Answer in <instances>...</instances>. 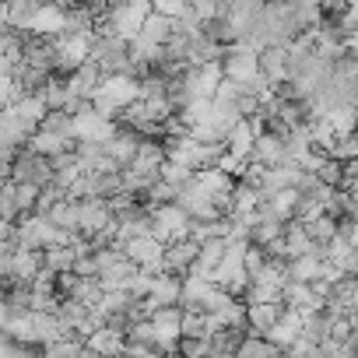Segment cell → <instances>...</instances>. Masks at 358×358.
<instances>
[{
	"mask_svg": "<svg viewBox=\"0 0 358 358\" xmlns=\"http://www.w3.org/2000/svg\"><path fill=\"white\" fill-rule=\"evenodd\" d=\"M74 144H78V137L50 134V130H36L32 141H29V148L39 151V155H46V158H57V155H64V151H74Z\"/></svg>",
	"mask_w": 358,
	"mask_h": 358,
	"instance_id": "cell-22",
	"label": "cell"
},
{
	"mask_svg": "<svg viewBox=\"0 0 358 358\" xmlns=\"http://www.w3.org/2000/svg\"><path fill=\"white\" fill-rule=\"evenodd\" d=\"M32 32L36 36H60L64 32V8L57 4H43L36 22H32Z\"/></svg>",
	"mask_w": 358,
	"mask_h": 358,
	"instance_id": "cell-26",
	"label": "cell"
},
{
	"mask_svg": "<svg viewBox=\"0 0 358 358\" xmlns=\"http://www.w3.org/2000/svg\"><path fill=\"white\" fill-rule=\"evenodd\" d=\"M355 358H358V355H355Z\"/></svg>",
	"mask_w": 358,
	"mask_h": 358,
	"instance_id": "cell-50",
	"label": "cell"
},
{
	"mask_svg": "<svg viewBox=\"0 0 358 358\" xmlns=\"http://www.w3.org/2000/svg\"><path fill=\"white\" fill-rule=\"evenodd\" d=\"M330 158L337 162H358V134H348V137H337L334 148L327 151Z\"/></svg>",
	"mask_w": 358,
	"mask_h": 358,
	"instance_id": "cell-39",
	"label": "cell"
},
{
	"mask_svg": "<svg viewBox=\"0 0 358 358\" xmlns=\"http://www.w3.org/2000/svg\"><path fill=\"white\" fill-rule=\"evenodd\" d=\"M281 313H285V306L281 302H257V306H246V327H250V334H267L278 320H281Z\"/></svg>",
	"mask_w": 358,
	"mask_h": 358,
	"instance_id": "cell-18",
	"label": "cell"
},
{
	"mask_svg": "<svg viewBox=\"0 0 358 358\" xmlns=\"http://www.w3.org/2000/svg\"><path fill=\"white\" fill-rule=\"evenodd\" d=\"M137 148H141V137H137V134H130V130H120V127H116V134H113V137L102 144V151H106V155H109V158H113L120 169H127V165L134 162Z\"/></svg>",
	"mask_w": 358,
	"mask_h": 358,
	"instance_id": "cell-14",
	"label": "cell"
},
{
	"mask_svg": "<svg viewBox=\"0 0 358 358\" xmlns=\"http://www.w3.org/2000/svg\"><path fill=\"white\" fill-rule=\"evenodd\" d=\"M306 236H309V243H313V250L327 257V246H330V239L337 236V222H334L330 215H320V218H313V222H306Z\"/></svg>",
	"mask_w": 358,
	"mask_h": 358,
	"instance_id": "cell-25",
	"label": "cell"
},
{
	"mask_svg": "<svg viewBox=\"0 0 358 358\" xmlns=\"http://www.w3.org/2000/svg\"><path fill=\"white\" fill-rule=\"evenodd\" d=\"M264 337H267L274 348H281V351H285V348H292V344L302 337V313H299V309H285V313H281V320H278Z\"/></svg>",
	"mask_w": 358,
	"mask_h": 358,
	"instance_id": "cell-13",
	"label": "cell"
},
{
	"mask_svg": "<svg viewBox=\"0 0 358 358\" xmlns=\"http://www.w3.org/2000/svg\"><path fill=\"white\" fill-rule=\"evenodd\" d=\"M260 74L278 88L288 78V46H264L260 50Z\"/></svg>",
	"mask_w": 358,
	"mask_h": 358,
	"instance_id": "cell-17",
	"label": "cell"
},
{
	"mask_svg": "<svg viewBox=\"0 0 358 358\" xmlns=\"http://www.w3.org/2000/svg\"><path fill=\"white\" fill-rule=\"evenodd\" d=\"M39 8H43L39 0H4V4H0V11H4V18H8V25L18 29V32H32V22H36Z\"/></svg>",
	"mask_w": 358,
	"mask_h": 358,
	"instance_id": "cell-16",
	"label": "cell"
},
{
	"mask_svg": "<svg viewBox=\"0 0 358 358\" xmlns=\"http://www.w3.org/2000/svg\"><path fill=\"white\" fill-rule=\"evenodd\" d=\"M250 162H253V165H264V169H274V165H285V162H288V151H285V141L264 130V134L257 137V144H253V151H250Z\"/></svg>",
	"mask_w": 358,
	"mask_h": 358,
	"instance_id": "cell-12",
	"label": "cell"
},
{
	"mask_svg": "<svg viewBox=\"0 0 358 358\" xmlns=\"http://www.w3.org/2000/svg\"><path fill=\"white\" fill-rule=\"evenodd\" d=\"M39 4H57V8H64V0H39Z\"/></svg>",
	"mask_w": 358,
	"mask_h": 358,
	"instance_id": "cell-46",
	"label": "cell"
},
{
	"mask_svg": "<svg viewBox=\"0 0 358 358\" xmlns=\"http://www.w3.org/2000/svg\"><path fill=\"white\" fill-rule=\"evenodd\" d=\"M169 36H172V18L151 11V15L144 18V25H141V39H148V43H155V46H165Z\"/></svg>",
	"mask_w": 358,
	"mask_h": 358,
	"instance_id": "cell-28",
	"label": "cell"
},
{
	"mask_svg": "<svg viewBox=\"0 0 358 358\" xmlns=\"http://www.w3.org/2000/svg\"><path fill=\"white\" fill-rule=\"evenodd\" d=\"M194 169L190 165H179V162H165L162 165V183H169V187H176L179 194H183L187 187H194Z\"/></svg>",
	"mask_w": 358,
	"mask_h": 358,
	"instance_id": "cell-33",
	"label": "cell"
},
{
	"mask_svg": "<svg viewBox=\"0 0 358 358\" xmlns=\"http://www.w3.org/2000/svg\"><path fill=\"white\" fill-rule=\"evenodd\" d=\"M218 169H222L225 176H232V179H243V176H246V169H250V158L225 151V155H222V162H218Z\"/></svg>",
	"mask_w": 358,
	"mask_h": 358,
	"instance_id": "cell-41",
	"label": "cell"
},
{
	"mask_svg": "<svg viewBox=\"0 0 358 358\" xmlns=\"http://www.w3.org/2000/svg\"><path fill=\"white\" fill-rule=\"evenodd\" d=\"M218 64H222V74L225 78H232V81H253L260 74V50L257 46H246V43H236V46H225V57Z\"/></svg>",
	"mask_w": 358,
	"mask_h": 358,
	"instance_id": "cell-4",
	"label": "cell"
},
{
	"mask_svg": "<svg viewBox=\"0 0 358 358\" xmlns=\"http://www.w3.org/2000/svg\"><path fill=\"white\" fill-rule=\"evenodd\" d=\"M187 8L204 22V18H211V15H218V0H187Z\"/></svg>",
	"mask_w": 358,
	"mask_h": 358,
	"instance_id": "cell-44",
	"label": "cell"
},
{
	"mask_svg": "<svg viewBox=\"0 0 358 358\" xmlns=\"http://www.w3.org/2000/svg\"><path fill=\"white\" fill-rule=\"evenodd\" d=\"M53 179H57V172H53V162L46 155L32 151L29 144L18 148V155L11 162V183H32L43 190V187H53Z\"/></svg>",
	"mask_w": 358,
	"mask_h": 358,
	"instance_id": "cell-2",
	"label": "cell"
},
{
	"mask_svg": "<svg viewBox=\"0 0 358 358\" xmlns=\"http://www.w3.org/2000/svg\"><path fill=\"white\" fill-rule=\"evenodd\" d=\"M151 327L162 341V348L169 355H176V344L183 337V306H165V309H155L151 313Z\"/></svg>",
	"mask_w": 358,
	"mask_h": 358,
	"instance_id": "cell-8",
	"label": "cell"
},
{
	"mask_svg": "<svg viewBox=\"0 0 358 358\" xmlns=\"http://www.w3.org/2000/svg\"><path fill=\"white\" fill-rule=\"evenodd\" d=\"M148 236H155L158 243H176V239H187L190 236V215L179 208V204H158L151 208V229Z\"/></svg>",
	"mask_w": 358,
	"mask_h": 358,
	"instance_id": "cell-3",
	"label": "cell"
},
{
	"mask_svg": "<svg viewBox=\"0 0 358 358\" xmlns=\"http://www.w3.org/2000/svg\"><path fill=\"white\" fill-rule=\"evenodd\" d=\"M46 218H50L57 229H67V232H74V236H78V201L64 197L60 204H53V208L46 211Z\"/></svg>",
	"mask_w": 358,
	"mask_h": 358,
	"instance_id": "cell-30",
	"label": "cell"
},
{
	"mask_svg": "<svg viewBox=\"0 0 358 358\" xmlns=\"http://www.w3.org/2000/svg\"><path fill=\"white\" fill-rule=\"evenodd\" d=\"M197 257H201V243H197V239H190V236H187V239H176V243L165 246L162 271H165V274H176V278H187V274L194 271Z\"/></svg>",
	"mask_w": 358,
	"mask_h": 358,
	"instance_id": "cell-5",
	"label": "cell"
},
{
	"mask_svg": "<svg viewBox=\"0 0 358 358\" xmlns=\"http://www.w3.org/2000/svg\"><path fill=\"white\" fill-rule=\"evenodd\" d=\"M113 225V211H109V201L102 197H88V201H78V236L92 239L99 236L102 229Z\"/></svg>",
	"mask_w": 358,
	"mask_h": 358,
	"instance_id": "cell-6",
	"label": "cell"
},
{
	"mask_svg": "<svg viewBox=\"0 0 358 358\" xmlns=\"http://www.w3.org/2000/svg\"><path fill=\"white\" fill-rule=\"evenodd\" d=\"M11 109H15V113H18V116H22L25 123H32L36 130H39L43 116L50 113V109H46V102H43V95H22V99H18V102H15Z\"/></svg>",
	"mask_w": 358,
	"mask_h": 358,
	"instance_id": "cell-32",
	"label": "cell"
},
{
	"mask_svg": "<svg viewBox=\"0 0 358 358\" xmlns=\"http://www.w3.org/2000/svg\"><path fill=\"white\" fill-rule=\"evenodd\" d=\"M179 292H183V278H176V274H165V271H158V274L151 278V292H148V299H144L141 306H144V313L151 316L155 309L179 306Z\"/></svg>",
	"mask_w": 358,
	"mask_h": 358,
	"instance_id": "cell-9",
	"label": "cell"
},
{
	"mask_svg": "<svg viewBox=\"0 0 358 358\" xmlns=\"http://www.w3.org/2000/svg\"><path fill=\"white\" fill-rule=\"evenodd\" d=\"M15 208H18V222L39 211V187L32 183H15Z\"/></svg>",
	"mask_w": 358,
	"mask_h": 358,
	"instance_id": "cell-36",
	"label": "cell"
},
{
	"mask_svg": "<svg viewBox=\"0 0 358 358\" xmlns=\"http://www.w3.org/2000/svg\"><path fill=\"white\" fill-rule=\"evenodd\" d=\"M215 330H218V327H215V320H211L208 313H201V309H183V337H201V341H208Z\"/></svg>",
	"mask_w": 358,
	"mask_h": 358,
	"instance_id": "cell-27",
	"label": "cell"
},
{
	"mask_svg": "<svg viewBox=\"0 0 358 358\" xmlns=\"http://www.w3.org/2000/svg\"><path fill=\"white\" fill-rule=\"evenodd\" d=\"M313 176L320 179V183H327L330 190H337V187H341V179H344V162H337V158H330V155H327Z\"/></svg>",
	"mask_w": 358,
	"mask_h": 358,
	"instance_id": "cell-37",
	"label": "cell"
},
{
	"mask_svg": "<svg viewBox=\"0 0 358 358\" xmlns=\"http://www.w3.org/2000/svg\"><path fill=\"white\" fill-rule=\"evenodd\" d=\"M337 316H330L327 309H316V313H306L302 316V337L313 341V344H323L330 341V327H334Z\"/></svg>",
	"mask_w": 358,
	"mask_h": 358,
	"instance_id": "cell-23",
	"label": "cell"
},
{
	"mask_svg": "<svg viewBox=\"0 0 358 358\" xmlns=\"http://www.w3.org/2000/svg\"><path fill=\"white\" fill-rule=\"evenodd\" d=\"M151 11L165 15V18H179L187 11V0H151Z\"/></svg>",
	"mask_w": 358,
	"mask_h": 358,
	"instance_id": "cell-42",
	"label": "cell"
},
{
	"mask_svg": "<svg viewBox=\"0 0 358 358\" xmlns=\"http://www.w3.org/2000/svg\"><path fill=\"white\" fill-rule=\"evenodd\" d=\"M113 134H116V120H109V116H102L95 109L74 116V137L78 141H99V144H106Z\"/></svg>",
	"mask_w": 358,
	"mask_h": 358,
	"instance_id": "cell-10",
	"label": "cell"
},
{
	"mask_svg": "<svg viewBox=\"0 0 358 358\" xmlns=\"http://www.w3.org/2000/svg\"><path fill=\"white\" fill-rule=\"evenodd\" d=\"M355 197H358V187H355Z\"/></svg>",
	"mask_w": 358,
	"mask_h": 358,
	"instance_id": "cell-48",
	"label": "cell"
},
{
	"mask_svg": "<svg viewBox=\"0 0 358 358\" xmlns=\"http://www.w3.org/2000/svg\"><path fill=\"white\" fill-rule=\"evenodd\" d=\"M260 215V211H257ZM278 236H285V222H274V218H257L253 225H250V243L253 246H267V243H274Z\"/></svg>",
	"mask_w": 358,
	"mask_h": 358,
	"instance_id": "cell-31",
	"label": "cell"
},
{
	"mask_svg": "<svg viewBox=\"0 0 358 358\" xmlns=\"http://www.w3.org/2000/svg\"><path fill=\"white\" fill-rule=\"evenodd\" d=\"M0 4H4V0H0Z\"/></svg>",
	"mask_w": 358,
	"mask_h": 358,
	"instance_id": "cell-49",
	"label": "cell"
},
{
	"mask_svg": "<svg viewBox=\"0 0 358 358\" xmlns=\"http://www.w3.org/2000/svg\"><path fill=\"white\" fill-rule=\"evenodd\" d=\"M327 123L334 127L337 137H348V134H355V109H334L327 116Z\"/></svg>",
	"mask_w": 358,
	"mask_h": 358,
	"instance_id": "cell-40",
	"label": "cell"
},
{
	"mask_svg": "<svg viewBox=\"0 0 358 358\" xmlns=\"http://www.w3.org/2000/svg\"><path fill=\"white\" fill-rule=\"evenodd\" d=\"M39 271H43V250H22V246H18L15 257H11V281L32 285Z\"/></svg>",
	"mask_w": 358,
	"mask_h": 358,
	"instance_id": "cell-21",
	"label": "cell"
},
{
	"mask_svg": "<svg viewBox=\"0 0 358 358\" xmlns=\"http://www.w3.org/2000/svg\"><path fill=\"white\" fill-rule=\"evenodd\" d=\"M355 355H358V320H355V327H351V334H348V341H344Z\"/></svg>",
	"mask_w": 358,
	"mask_h": 358,
	"instance_id": "cell-45",
	"label": "cell"
},
{
	"mask_svg": "<svg viewBox=\"0 0 358 358\" xmlns=\"http://www.w3.org/2000/svg\"><path fill=\"white\" fill-rule=\"evenodd\" d=\"M74 260H78L74 243H71V246H53V250H43V267H46V271H53V274L74 271Z\"/></svg>",
	"mask_w": 358,
	"mask_h": 358,
	"instance_id": "cell-29",
	"label": "cell"
},
{
	"mask_svg": "<svg viewBox=\"0 0 358 358\" xmlns=\"http://www.w3.org/2000/svg\"><path fill=\"white\" fill-rule=\"evenodd\" d=\"M320 271H323V253H302V257H292L288 264H285V274H288V281H299V285H313V281H320Z\"/></svg>",
	"mask_w": 358,
	"mask_h": 358,
	"instance_id": "cell-15",
	"label": "cell"
},
{
	"mask_svg": "<svg viewBox=\"0 0 358 358\" xmlns=\"http://www.w3.org/2000/svg\"><path fill=\"white\" fill-rule=\"evenodd\" d=\"M123 253H127V260H134L141 271L158 274V271H162V257H165V243H158L155 236H134V239L123 243Z\"/></svg>",
	"mask_w": 358,
	"mask_h": 358,
	"instance_id": "cell-7",
	"label": "cell"
},
{
	"mask_svg": "<svg viewBox=\"0 0 358 358\" xmlns=\"http://www.w3.org/2000/svg\"><path fill=\"white\" fill-rule=\"evenodd\" d=\"M285 243H288V260L302 257V253H313V243H309L302 222H285Z\"/></svg>",
	"mask_w": 358,
	"mask_h": 358,
	"instance_id": "cell-35",
	"label": "cell"
},
{
	"mask_svg": "<svg viewBox=\"0 0 358 358\" xmlns=\"http://www.w3.org/2000/svg\"><path fill=\"white\" fill-rule=\"evenodd\" d=\"M137 99H141V81L134 74H113V78H102L99 92L92 95V109L109 116V120H116Z\"/></svg>",
	"mask_w": 358,
	"mask_h": 358,
	"instance_id": "cell-1",
	"label": "cell"
},
{
	"mask_svg": "<svg viewBox=\"0 0 358 358\" xmlns=\"http://www.w3.org/2000/svg\"><path fill=\"white\" fill-rule=\"evenodd\" d=\"M211 288H215L211 278L187 274V278H183V292H179V306H183V309H201V313H204V302H208Z\"/></svg>",
	"mask_w": 358,
	"mask_h": 358,
	"instance_id": "cell-20",
	"label": "cell"
},
{
	"mask_svg": "<svg viewBox=\"0 0 358 358\" xmlns=\"http://www.w3.org/2000/svg\"><path fill=\"white\" fill-rule=\"evenodd\" d=\"M102 78H106V74H102V67H99L95 60H85V64L67 78V92H71V95H78V99H88V102H92V95L99 92Z\"/></svg>",
	"mask_w": 358,
	"mask_h": 358,
	"instance_id": "cell-11",
	"label": "cell"
},
{
	"mask_svg": "<svg viewBox=\"0 0 358 358\" xmlns=\"http://www.w3.org/2000/svg\"><path fill=\"white\" fill-rule=\"evenodd\" d=\"M355 134H358V106H355Z\"/></svg>",
	"mask_w": 358,
	"mask_h": 358,
	"instance_id": "cell-47",
	"label": "cell"
},
{
	"mask_svg": "<svg viewBox=\"0 0 358 358\" xmlns=\"http://www.w3.org/2000/svg\"><path fill=\"white\" fill-rule=\"evenodd\" d=\"M320 358H355V351L341 341H323L320 344Z\"/></svg>",
	"mask_w": 358,
	"mask_h": 358,
	"instance_id": "cell-43",
	"label": "cell"
},
{
	"mask_svg": "<svg viewBox=\"0 0 358 358\" xmlns=\"http://www.w3.org/2000/svg\"><path fill=\"white\" fill-rule=\"evenodd\" d=\"M257 204H260V190H253L250 183L236 179V187H232V215H250V211H257Z\"/></svg>",
	"mask_w": 358,
	"mask_h": 358,
	"instance_id": "cell-34",
	"label": "cell"
},
{
	"mask_svg": "<svg viewBox=\"0 0 358 358\" xmlns=\"http://www.w3.org/2000/svg\"><path fill=\"white\" fill-rule=\"evenodd\" d=\"M201 36L211 39V43H218V46H236V29H232L229 15H211V18H204V22H201Z\"/></svg>",
	"mask_w": 358,
	"mask_h": 358,
	"instance_id": "cell-24",
	"label": "cell"
},
{
	"mask_svg": "<svg viewBox=\"0 0 358 358\" xmlns=\"http://www.w3.org/2000/svg\"><path fill=\"white\" fill-rule=\"evenodd\" d=\"M85 348H92V351L102 355V358H116V355H123L127 337H123L120 330H113V327H99L95 334L85 337Z\"/></svg>",
	"mask_w": 358,
	"mask_h": 358,
	"instance_id": "cell-19",
	"label": "cell"
},
{
	"mask_svg": "<svg viewBox=\"0 0 358 358\" xmlns=\"http://www.w3.org/2000/svg\"><path fill=\"white\" fill-rule=\"evenodd\" d=\"M39 130H50V134H67V137H74V120H71L64 109H50V113L43 116Z\"/></svg>",
	"mask_w": 358,
	"mask_h": 358,
	"instance_id": "cell-38",
	"label": "cell"
}]
</instances>
